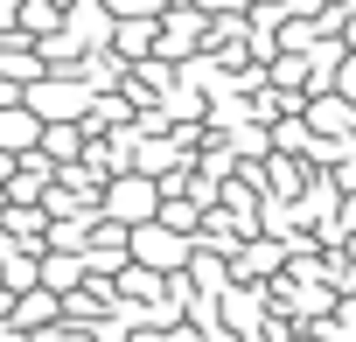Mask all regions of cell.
I'll return each instance as SVG.
<instances>
[{
	"label": "cell",
	"instance_id": "3",
	"mask_svg": "<svg viewBox=\"0 0 356 342\" xmlns=\"http://www.w3.org/2000/svg\"><path fill=\"white\" fill-rule=\"evenodd\" d=\"M0 147H8V154H35L42 147V119L29 105H8V112H0Z\"/></svg>",
	"mask_w": 356,
	"mask_h": 342
},
{
	"label": "cell",
	"instance_id": "2",
	"mask_svg": "<svg viewBox=\"0 0 356 342\" xmlns=\"http://www.w3.org/2000/svg\"><path fill=\"white\" fill-rule=\"evenodd\" d=\"M105 217L126 224V231H133V224H154V217H161V182L140 175V168H133V175H112V182H105Z\"/></svg>",
	"mask_w": 356,
	"mask_h": 342
},
{
	"label": "cell",
	"instance_id": "1",
	"mask_svg": "<svg viewBox=\"0 0 356 342\" xmlns=\"http://www.w3.org/2000/svg\"><path fill=\"white\" fill-rule=\"evenodd\" d=\"M196 259V238L175 231V224H133V266H154V272H182Z\"/></svg>",
	"mask_w": 356,
	"mask_h": 342
}]
</instances>
